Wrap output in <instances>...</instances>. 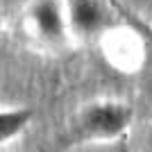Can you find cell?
<instances>
[{"label":"cell","mask_w":152,"mask_h":152,"mask_svg":"<svg viewBox=\"0 0 152 152\" xmlns=\"http://www.w3.org/2000/svg\"><path fill=\"white\" fill-rule=\"evenodd\" d=\"M129 121H132V109L123 102H93L77 114L73 129H70V139L77 143L116 139L129 127Z\"/></svg>","instance_id":"6da1fadb"},{"label":"cell","mask_w":152,"mask_h":152,"mask_svg":"<svg viewBox=\"0 0 152 152\" xmlns=\"http://www.w3.org/2000/svg\"><path fill=\"white\" fill-rule=\"evenodd\" d=\"M68 18L77 32L91 34L104 25V18H107L104 2L102 0H68Z\"/></svg>","instance_id":"7a4b0ae2"},{"label":"cell","mask_w":152,"mask_h":152,"mask_svg":"<svg viewBox=\"0 0 152 152\" xmlns=\"http://www.w3.org/2000/svg\"><path fill=\"white\" fill-rule=\"evenodd\" d=\"M32 20L34 27L43 39L59 41L64 34V14L59 9L57 0H39L32 7Z\"/></svg>","instance_id":"3957f363"},{"label":"cell","mask_w":152,"mask_h":152,"mask_svg":"<svg viewBox=\"0 0 152 152\" xmlns=\"http://www.w3.org/2000/svg\"><path fill=\"white\" fill-rule=\"evenodd\" d=\"M34 111L27 107L20 109H5L0 111V145L9 143L12 139H16L27 125H30Z\"/></svg>","instance_id":"277c9868"},{"label":"cell","mask_w":152,"mask_h":152,"mask_svg":"<svg viewBox=\"0 0 152 152\" xmlns=\"http://www.w3.org/2000/svg\"><path fill=\"white\" fill-rule=\"evenodd\" d=\"M148 143H150V148H152V129H150V134H148Z\"/></svg>","instance_id":"5b68a950"}]
</instances>
